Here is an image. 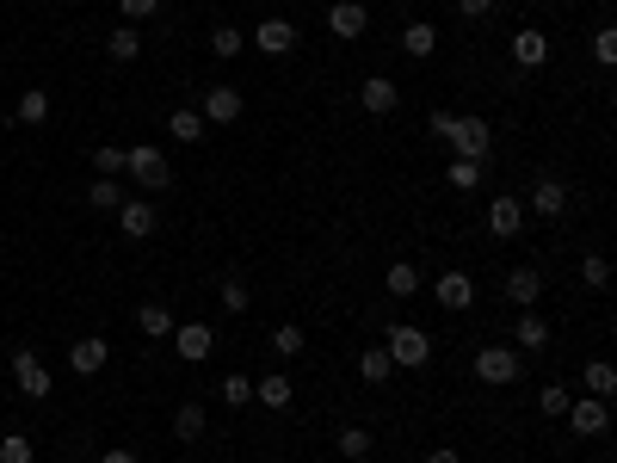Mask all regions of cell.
<instances>
[{"mask_svg":"<svg viewBox=\"0 0 617 463\" xmlns=\"http://www.w3.org/2000/svg\"><path fill=\"white\" fill-rule=\"evenodd\" d=\"M513 62H519V68H543V62H550V38H543L537 25L513 31Z\"/></svg>","mask_w":617,"mask_h":463,"instance_id":"cell-18","label":"cell"},{"mask_svg":"<svg viewBox=\"0 0 617 463\" xmlns=\"http://www.w3.org/2000/svg\"><path fill=\"white\" fill-rule=\"evenodd\" d=\"M118 13H124V25H142L161 13V0H118Z\"/></svg>","mask_w":617,"mask_h":463,"instance_id":"cell-39","label":"cell"},{"mask_svg":"<svg viewBox=\"0 0 617 463\" xmlns=\"http://www.w3.org/2000/svg\"><path fill=\"white\" fill-rule=\"evenodd\" d=\"M445 142L457 149V161H488V149H494V130H488V118H451Z\"/></svg>","mask_w":617,"mask_h":463,"instance_id":"cell-3","label":"cell"},{"mask_svg":"<svg viewBox=\"0 0 617 463\" xmlns=\"http://www.w3.org/2000/svg\"><path fill=\"white\" fill-rule=\"evenodd\" d=\"M204 124H235L241 118V87H204Z\"/></svg>","mask_w":617,"mask_h":463,"instance_id":"cell-14","label":"cell"},{"mask_svg":"<svg viewBox=\"0 0 617 463\" xmlns=\"http://www.w3.org/2000/svg\"><path fill=\"white\" fill-rule=\"evenodd\" d=\"M334 445H340L346 457H371V433H365V426H340Z\"/></svg>","mask_w":617,"mask_h":463,"instance_id":"cell-36","label":"cell"},{"mask_svg":"<svg viewBox=\"0 0 617 463\" xmlns=\"http://www.w3.org/2000/svg\"><path fill=\"white\" fill-rule=\"evenodd\" d=\"M136 328L149 334V340H173V315H167L161 303H142V309H136Z\"/></svg>","mask_w":617,"mask_h":463,"instance_id":"cell-26","label":"cell"},{"mask_svg":"<svg viewBox=\"0 0 617 463\" xmlns=\"http://www.w3.org/2000/svg\"><path fill=\"white\" fill-rule=\"evenodd\" d=\"M118 229H124L130 241H149V235H155V204L124 198V204H118Z\"/></svg>","mask_w":617,"mask_h":463,"instance_id":"cell-17","label":"cell"},{"mask_svg":"<svg viewBox=\"0 0 617 463\" xmlns=\"http://www.w3.org/2000/svg\"><path fill=\"white\" fill-rule=\"evenodd\" d=\"M173 433L186 439V445H192V439H204V408H198V402H179V414H173Z\"/></svg>","mask_w":617,"mask_h":463,"instance_id":"cell-31","label":"cell"},{"mask_svg":"<svg viewBox=\"0 0 617 463\" xmlns=\"http://www.w3.org/2000/svg\"><path fill=\"white\" fill-rule=\"evenodd\" d=\"M105 56H112V62H136L142 56V31L136 25H112V31H105Z\"/></svg>","mask_w":617,"mask_h":463,"instance_id":"cell-21","label":"cell"},{"mask_svg":"<svg viewBox=\"0 0 617 463\" xmlns=\"http://www.w3.org/2000/svg\"><path fill=\"white\" fill-rule=\"evenodd\" d=\"M241 50H247V31H235V25H216V31H210V56L229 62V56H241Z\"/></svg>","mask_w":617,"mask_h":463,"instance_id":"cell-29","label":"cell"},{"mask_svg":"<svg viewBox=\"0 0 617 463\" xmlns=\"http://www.w3.org/2000/svg\"><path fill=\"white\" fill-rule=\"evenodd\" d=\"M266 346L278 352V359H297V352L309 346V334H303V328H290V322H284V328H272V334H266Z\"/></svg>","mask_w":617,"mask_h":463,"instance_id":"cell-28","label":"cell"},{"mask_svg":"<svg viewBox=\"0 0 617 463\" xmlns=\"http://www.w3.org/2000/svg\"><path fill=\"white\" fill-rule=\"evenodd\" d=\"M50 118V93L44 87H25L19 93V124H44Z\"/></svg>","mask_w":617,"mask_h":463,"instance_id":"cell-30","label":"cell"},{"mask_svg":"<svg viewBox=\"0 0 617 463\" xmlns=\"http://www.w3.org/2000/svg\"><path fill=\"white\" fill-rule=\"evenodd\" d=\"M290 396H297V383H290L284 371H266V377H253V402H260V408L284 414V408H290Z\"/></svg>","mask_w":617,"mask_h":463,"instance_id":"cell-13","label":"cell"},{"mask_svg":"<svg viewBox=\"0 0 617 463\" xmlns=\"http://www.w3.org/2000/svg\"><path fill=\"white\" fill-rule=\"evenodd\" d=\"M358 105H365V112H371V118H389V112H395V105H402V87H395L389 75H371L365 87H358Z\"/></svg>","mask_w":617,"mask_h":463,"instance_id":"cell-11","label":"cell"},{"mask_svg":"<svg viewBox=\"0 0 617 463\" xmlns=\"http://www.w3.org/2000/svg\"><path fill=\"white\" fill-rule=\"evenodd\" d=\"M537 408L550 414V420H562V408H568V389H562V383H543V396H537Z\"/></svg>","mask_w":617,"mask_h":463,"instance_id":"cell-41","label":"cell"},{"mask_svg":"<svg viewBox=\"0 0 617 463\" xmlns=\"http://www.w3.org/2000/svg\"><path fill=\"white\" fill-rule=\"evenodd\" d=\"M580 383H587V396H599V402L617 396V371H611V359H593L587 371H580Z\"/></svg>","mask_w":617,"mask_h":463,"instance_id":"cell-22","label":"cell"},{"mask_svg":"<svg viewBox=\"0 0 617 463\" xmlns=\"http://www.w3.org/2000/svg\"><path fill=\"white\" fill-rule=\"evenodd\" d=\"M328 31L352 44V38H365V31H371V13L358 7V0H328Z\"/></svg>","mask_w":617,"mask_h":463,"instance_id":"cell-8","label":"cell"},{"mask_svg":"<svg viewBox=\"0 0 617 463\" xmlns=\"http://www.w3.org/2000/svg\"><path fill=\"white\" fill-rule=\"evenodd\" d=\"M383 291H389V297H414V291H420V266L395 260V266L383 272Z\"/></svg>","mask_w":617,"mask_h":463,"instance_id":"cell-25","label":"cell"},{"mask_svg":"<svg viewBox=\"0 0 617 463\" xmlns=\"http://www.w3.org/2000/svg\"><path fill=\"white\" fill-rule=\"evenodd\" d=\"M124 173L136 186H149V192H161L167 180H173V167H167V155L155 149V142H136V149H124Z\"/></svg>","mask_w":617,"mask_h":463,"instance_id":"cell-2","label":"cell"},{"mask_svg":"<svg viewBox=\"0 0 617 463\" xmlns=\"http://www.w3.org/2000/svg\"><path fill=\"white\" fill-rule=\"evenodd\" d=\"M593 56H599L605 68L617 62V25H599V31H593Z\"/></svg>","mask_w":617,"mask_h":463,"instance_id":"cell-40","label":"cell"},{"mask_svg":"<svg viewBox=\"0 0 617 463\" xmlns=\"http://www.w3.org/2000/svg\"><path fill=\"white\" fill-rule=\"evenodd\" d=\"M247 44L266 50V56H290V50H297V25H290V19H260Z\"/></svg>","mask_w":617,"mask_h":463,"instance_id":"cell-7","label":"cell"},{"mask_svg":"<svg viewBox=\"0 0 617 463\" xmlns=\"http://www.w3.org/2000/svg\"><path fill=\"white\" fill-rule=\"evenodd\" d=\"M216 396H223L229 408H247V402H253V377H241V371H229L223 383H216Z\"/></svg>","mask_w":617,"mask_h":463,"instance_id":"cell-32","label":"cell"},{"mask_svg":"<svg viewBox=\"0 0 617 463\" xmlns=\"http://www.w3.org/2000/svg\"><path fill=\"white\" fill-rule=\"evenodd\" d=\"M0 463H38V445H31L25 433H7L0 439Z\"/></svg>","mask_w":617,"mask_h":463,"instance_id":"cell-33","label":"cell"},{"mask_svg":"<svg viewBox=\"0 0 617 463\" xmlns=\"http://www.w3.org/2000/svg\"><path fill=\"white\" fill-rule=\"evenodd\" d=\"M580 278H587V291H605V284H611V260L587 254V260H580Z\"/></svg>","mask_w":617,"mask_h":463,"instance_id":"cell-37","label":"cell"},{"mask_svg":"<svg viewBox=\"0 0 617 463\" xmlns=\"http://www.w3.org/2000/svg\"><path fill=\"white\" fill-rule=\"evenodd\" d=\"M216 297H223L229 315H241V309H247V284H241V278H223V291H216Z\"/></svg>","mask_w":617,"mask_h":463,"instance_id":"cell-42","label":"cell"},{"mask_svg":"<svg viewBox=\"0 0 617 463\" xmlns=\"http://www.w3.org/2000/svg\"><path fill=\"white\" fill-rule=\"evenodd\" d=\"M402 50H408V56H414V62H426V56H432V50H439V31H432V25H426V19H414V25H408V31H402Z\"/></svg>","mask_w":617,"mask_h":463,"instance_id":"cell-23","label":"cell"},{"mask_svg":"<svg viewBox=\"0 0 617 463\" xmlns=\"http://www.w3.org/2000/svg\"><path fill=\"white\" fill-rule=\"evenodd\" d=\"M426 463H463V457H457L451 445H439V451H426Z\"/></svg>","mask_w":617,"mask_h":463,"instance_id":"cell-44","label":"cell"},{"mask_svg":"<svg viewBox=\"0 0 617 463\" xmlns=\"http://www.w3.org/2000/svg\"><path fill=\"white\" fill-rule=\"evenodd\" d=\"M519 229H525V204H519V198H494V204H488V235L513 241Z\"/></svg>","mask_w":617,"mask_h":463,"instance_id":"cell-16","label":"cell"},{"mask_svg":"<svg viewBox=\"0 0 617 463\" xmlns=\"http://www.w3.org/2000/svg\"><path fill=\"white\" fill-rule=\"evenodd\" d=\"M93 167H99V180H118V173H124V149H118V142H99Z\"/></svg>","mask_w":617,"mask_h":463,"instance_id":"cell-34","label":"cell"},{"mask_svg":"<svg viewBox=\"0 0 617 463\" xmlns=\"http://www.w3.org/2000/svg\"><path fill=\"white\" fill-rule=\"evenodd\" d=\"M445 180H451L457 192H476V186H482V161H451Z\"/></svg>","mask_w":617,"mask_h":463,"instance_id":"cell-38","label":"cell"},{"mask_svg":"<svg viewBox=\"0 0 617 463\" xmlns=\"http://www.w3.org/2000/svg\"><path fill=\"white\" fill-rule=\"evenodd\" d=\"M513 340H519L525 352H543V346H550V322H543L537 309H519V322H513Z\"/></svg>","mask_w":617,"mask_h":463,"instance_id":"cell-20","label":"cell"},{"mask_svg":"<svg viewBox=\"0 0 617 463\" xmlns=\"http://www.w3.org/2000/svg\"><path fill=\"white\" fill-rule=\"evenodd\" d=\"M13 383H19V396H31V402H44L50 389H56V383H50V371L38 365V352H31V346H19V352H13Z\"/></svg>","mask_w":617,"mask_h":463,"instance_id":"cell-6","label":"cell"},{"mask_svg":"<svg viewBox=\"0 0 617 463\" xmlns=\"http://www.w3.org/2000/svg\"><path fill=\"white\" fill-rule=\"evenodd\" d=\"M99 463H136V451H124V445H112V451H105Z\"/></svg>","mask_w":617,"mask_h":463,"instance_id":"cell-45","label":"cell"},{"mask_svg":"<svg viewBox=\"0 0 617 463\" xmlns=\"http://www.w3.org/2000/svg\"><path fill=\"white\" fill-rule=\"evenodd\" d=\"M31 7H38V0H31Z\"/></svg>","mask_w":617,"mask_h":463,"instance_id":"cell-47","label":"cell"},{"mask_svg":"<svg viewBox=\"0 0 617 463\" xmlns=\"http://www.w3.org/2000/svg\"><path fill=\"white\" fill-rule=\"evenodd\" d=\"M457 13H463V19H488L494 0H457Z\"/></svg>","mask_w":617,"mask_h":463,"instance_id":"cell-43","label":"cell"},{"mask_svg":"<svg viewBox=\"0 0 617 463\" xmlns=\"http://www.w3.org/2000/svg\"><path fill=\"white\" fill-rule=\"evenodd\" d=\"M562 420H568V433H580V439H605L611 433V408L599 396H568Z\"/></svg>","mask_w":617,"mask_h":463,"instance_id":"cell-4","label":"cell"},{"mask_svg":"<svg viewBox=\"0 0 617 463\" xmlns=\"http://www.w3.org/2000/svg\"><path fill=\"white\" fill-rule=\"evenodd\" d=\"M204 112H192V105H179V112L167 118V136H179V142H204Z\"/></svg>","mask_w":617,"mask_h":463,"instance_id":"cell-24","label":"cell"},{"mask_svg":"<svg viewBox=\"0 0 617 463\" xmlns=\"http://www.w3.org/2000/svg\"><path fill=\"white\" fill-rule=\"evenodd\" d=\"M210 346H216V328H204V322L173 328V352H179L186 365H204V359H210Z\"/></svg>","mask_w":617,"mask_h":463,"instance_id":"cell-9","label":"cell"},{"mask_svg":"<svg viewBox=\"0 0 617 463\" xmlns=\"http://www.w3.org/2000/svg\"><path fill=\"white\" fill-rule=\"evenodd\" d=\"M519 371H525V365H519L513 346H482V352H476V377L494 383V389H500V383H519Z\"/></svg>","mask_w":617,"mask_h":463,"instance_id":"cell-5","label":"cell"},{"mask_svg":"<svg viewBox=\"0 0 617 463\" xmlns=\"http://www.w3.org/2000/svg\"><path fill=\"white\" fill-rule=\"evenodd\" d=\"M389 340H383V352H389V365L395 371H420L426 359H432V340H426V328H414V322H395V328H383Z\"/></svg>","mask_w":617,"mask_h":463,"instance_id":"cell-1","label":"cell"},{"mask_svg":"<svg viewBox=\"0 0 617 463\" xmlns=\"http://www.w3.org/2000/svg\"><path fill=\"white\" fill-rule=\"evenodd\" d=\"M432 297H439L445 309H469V303H476V278H469V272H439V278H432Z\"/></svg>","mask_w":617,"mask_h":463,"instance_id":"cell-12","label":"cell"},{"mask_svg":"<svg viewBox=\"0 0 617 463\" xmlns=\"http://www.w3.org/2000/svg\"><path fill=\"white\" fill-rule=\"evenodd\" d=\"M105 359H112V346H105L99 334H87V340H75V346H68V365H75L81 377H93V371H105Z\"/></svg>","mask_w":617,"mask_h":463,"instance_id":"cell-19","label":"cell"},{"mask_svg":"<svg viewBox=\"0 0 617 463\" xmlns=\"http://www.w3.org/2000/svg\"><path fill=\"white\" fill-rule=\"evenodd\" d=\"M87 204H93V210H118V204H124V186H118V180H93V186H87Z\"/></svg>","mask_w":617,"mask_h":463,"instance_id":"cell-35","label":"cell"},{"mask_svg":"<svg viewBox=\"0 0 617 463\" xmlns=\"http://www.w3.org/2000/svg\"><path fill=\"white\" fill-rule=\"evenodd\" d=\"M537 297H543V272L537 266H513V272H506V303L537 309Z\"/></svg>","mask_w":617,"mask_h":463,"instance_id":"cell-15","label":"cell"},{"mask_svg":"<svg viewBox=\"0 0 617 463\" xmlns=\"http://www.w3.org/2000/svg\"><path fill=\"white\" fill-rule=\"evenodd\" d=\"M358 377H365V383H377V389H383V383L395 377V365H389V352H383V346H365V359H358Z\"/></svg>","mask_w":617,"mask_h":463,"instance_id":"cell-27","label":"cell"},{"mask_svg":"<svg viewBox=\"0 0 617 463\" xmlns=\"http://www.w3.org/2000/svg\"><path fill=\"white\" fill-rule=\"evenodd\" d=\"M568 210V186L556 180V173H543V180L531 186V217H543V223H556Z\"/></svg>","mask_w":617,"mask_h":463,"instance_id":"cell-10","label":"cell"},{"mask_svg":"<svg viewBox=\"0 0 617 463\" xmlns=\"http://www.w3.org/2000/svg\"><path fill=\"white\" fill-rule=\"evenodd\" d=\"M352 463H371V457H352Z\"/></svg>","mask_w":617,"mask_h":463,"instance_id":"cell-46","label":"cell"}]
</instances>
